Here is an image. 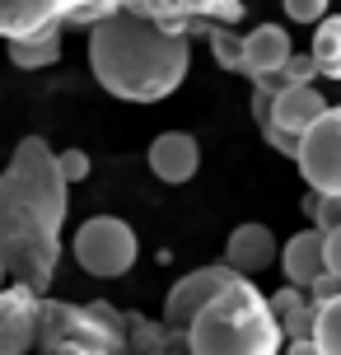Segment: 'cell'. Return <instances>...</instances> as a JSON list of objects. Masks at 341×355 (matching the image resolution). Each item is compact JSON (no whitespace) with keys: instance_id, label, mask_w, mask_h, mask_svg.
<instances>
[{"instance_id":"6da1fadb","label":"cell","mask_w":341,"mask_h":355,"mask_svg":"<svg viewBox=\"0 0 341 355\" xmlns=\"http://www.w3.org/2000/svg\"><path fill=\"white\" fill-rule=\"evenodd\" d=\"M71 211V182L56 168L42 136H24L0 173V266L15 285L47 295L61 262V225Z\"/></svg>"},{"instance_id":"7a4b0ae2","label":"cell","mask_w":341,"mask_h":355,"mask_svg":"<svg viewBox=\"0 0 341 355\" xmlns=\"http://www.w3.org/2000/svg\"><path fill=\"white\" fill-rule=\"evenodd\" d=\"M192 66V42L182 28L117 10L89 28V71L122 103H159L178 94Z\"/></svg>"},{"instance_id":"3957f363","label":"cell","mask_w":341,"mask_h":355,"mask_svg":"<svg viewBox=\"0 0 341 355\" xmlns=\"http://www.w3.org/2000/svg\"><path fill=\"white\" fill-rule=\"evenodd\" d=\"M187 355H281L286 332L271 313L267 295L252 281H234L187 322Z\"/></svg>"},{"instance_id":"277c9868","label":"cell","mask_w":341,"mask_h":355,"mask_svg":"<svg viewBox=\"0 0 341 355\" xmlns=\"http://www.w3.org/2000/svg\"><path fill=\"white\" fill-rule=\"evenodd\" d=\"M56 346H98L108 355H126V313L112 304H61L42 295L33 351L52 355Z\"/></svg>"},{"instance_id":"5b68a950","label":"cell","mask_w":341,"mask_h":355,"mask_svg":"<svg viewBox=\"0 0 341 355\" xmlns=\"http://www.w3.org/2000/svg\"><path fill=\"white\" fill-rule=\"evenodd\" d=\"M71 252H75V262H80V271H89L98 281H117V276H126L136 266L141 243H136V230L126 220H117V215H94V220H85L75 230Z\"/></svg>"},{"instance_id":"8992f818","label":"cell","mask_w":341,"mask_h":355,"mask_svg":"<svg viewBox=\"0 0 341 355\" xmlns=\"http://www.w3.org/2000/svg\"><path fill=\"white\" fill-rule=\"evenodd\" d=\"M295 164H299V173H304L308 192L341 196V103H332L323 117L299 136Z\"/></svg>"},{"instance_id":"52a82bcc","label":"cell","mask_w":341,"mask_h":355,"mask_svg":"<svg viewBox=\"0 0 341 355\" xmlns=\"http://www.w3.org/2000/svg\"><path fill=\"white\" fill-rule=\"evenodd\" d=\"M234 281H243L238 271H229L225 262H216V266H197V271H187L173 290H168V300H164V327L168 332H187V322L197 318L206 304L216 300L220 290H229Z\"/></svg>"},{"instance_id":"ba28073f","label":"cell","mask_w":341,"mask_h":355,"mask_svg":"<svg viewBox=\"0 0 341 355\" xmlns=\"http://www.w3.org/2000/svg\"><path fill=\"white\" fill-rule=\"evenodd\" d=\"M122 10L187 33V24H238L243 0H122Z\"/></svg>"},{"instance_id":"9c48e42d","label":"cell","mask_w":341,"mask_h":355,"mask_svg":"<svg viewBox=\"0 0 341 355\" xmlns=\"http://www.w3.org/2000/svg\"><path fill=\"white\" fill-rule=\"evenodd\" d=\"M37 309L42 295L28 285L0 290V355H28L37 346Z\"/></svg>"},{"instance_id":"30bf717a","label":"cell","mask_w":341,"mask_h":355,"mask_svg":"<svg viewBox=\"0 0 341 355\" xmlns=\"http://www.w3.org/2000/svg\"><path fill=\"white\" fill-rule=\"evenodd\" d=\"M327 107H332V103H327L313 85H286L281 94H267V107H262V112H267L271 126H281L286 136H295V141H299L308 126L327 112Z\"/></svg>"},{"instance_id":"8fae6325","label":"cell","mask_w":341,"mask_h":355,"mask_svg":"<svg viewBox=\"0 0 341 355\" xmlns=\"http://www.w3.org/2000/svg\"><path fill=\"white\" fill-rule=\"evenodd\" d=\"M201 168V145L197 136H187V131H164L150 141V173L168 182V187H182V182H192Z\"/></svg>"},{"instance_id":"7c38bea8","label":"cell","mask_w":341,"mask_h":355,"mask_svg":"<svg viewBox=\"0 0 341 355\" xmlns=\"http://www.w3.org/2000/svg\"><path fill=\"white\" fill-rule=\"evenodd\" d=\"M225 266L238 271L243 281H252L257 271L276 266V234L267 225H238V230L225 239Z\"/></svg>"},{"instance_id":"4fadbf2b","label":"cell","mask_w":341,"mask_h":355,"mask_svg":"<svg viewBox=\"0 0 341 355\" xmlns=\"http://www.w3.org/2000/svg\"><path fill=\"white\" fill-rule=\"evenodd\" d=\"M290 56H295V47H290V33L281 24H257L252 33H243V75L252 85L276 75Z\"/></svg>"},{"instance_id":"5bb4252c","label":"cell","mask_w":341,"mask_h":355,"mask_svg":"<svg viewBox=\"0 0 341 355\" xmlns=\"http://www.w3.org/2000/svg\"><path fill=\"white\" fill-rule=\"evenodd\" d=\"M61 24V0H0V37L19 42Z\"/></svg>"},{"instance_id":"9a60e30c","label":"cell","mask_w":341,"mask_h":355,"mask_svg":"<svg viewBox=\"0 0 341 355\" xmlns=\"http://www.w3.org/2000/svg\"><path fill=\"white\" fill-rule=\"evenodd\" d=\"M276 262H281L290 285L308 290V285L323 276V230H299L295 239H286V248H281Z\"/></svg>"},{"instance_id":"2e32d148","label":"cell","mask_w":341,"mask_h":355,"mask_svg":"<svg viewBox=\"0 0 341 355\" xmlns=\"http://www.w3.org/2000/svg\"><path fill=\"white\" fill-rule=\"evenodd\" d=\"M10 61H15L19 71H47L61 61V24L56 28H42L33 37H19L10 42Z\"/></svg>"},{"instance_id":"e0dca14e","label":"cell","mask_w":341,"mask_h":355,"mask_svg":"<svg viewBox=\"0 0 341 355\" xmlns=\"http://www.w3.org/2000/svg\"><path fill=\"white\" fill-rule=\"evenodd\" d=\"M313 66L327 80H341V15H327L313 24Z\"/></svg>"},{"instance_id":"ac0fdd59","label":"cell","mask_w":341,"mask_h":355,"mask_svg":"<svg viewBox=\"0 0 341 355\" xmlns=\"http://www.w3.org/2000/svg\"><path fill=\"white\" fill-rule=\"evenodd\" d=\"M173 341H182L178 332H168L164 322H150L141 313H126V351L131 355H159L173 351Z\"/></svg>"},{"instance_id":"d6986e66","label":"cell","mask_w":341,"mask_h":355,"mask_svg":"<svg viewBox=\"0 0 341 355\" xmlns=\"http://www.w3.org/2000/svg\"><path fill=\"white\" fill-rule=\"evenodd\" d=\"M206 37H211V56L220 61V71L243 75V37L229 24H206Z\"/></svg>"},{"instance_id":"ffe728a7","label":"cell","mask_w":341,"mask_h":355,"mask_svg":"<svg viewBox=\"0 0 341 355\" xmlns=\"http://www.w3.org/2000/svg\"><path fill=\"white\" fill-rule=\"evenodd\" d=\"M313 346H318V355H341V295H332L327 304H318Z\"/></svg>"},{"instance_id":"44dd1931","label":"cell","mask_w":341,"mask_h":355,"mask_svg":"<svg viewBox=\"0 0 341 355\" xmlns=\"http://www.w3.org/2000/svg\"><path fill=\"white\" fill-rule=\"evenodd\" d=\"M304 215L313 220V230H341V196H318V192H308L304 196Z\"/></svg>"},{"instance_id":"7402d4cb","label":"cell","mask_w":341,"mask_h":355,"mask_svg":"<svg viewBox=\"0 0 341 355\" xmlns=\"http://www.w3.org/2000/svg\"><path fill=\"white\" fill-rule=\"evenodd\" d=\"M313 327H318V304L313 300H304L299 309H290L286 318H281L286 341H313Z\"/></svg>"},{"instance_id":"603a6c76","label":"cell","mask_w":341,"mask_h":355,"mask_svg":"<svg viewBox=\"0 0 341 355\" xmlns=\"http://www.w3.org/2000/svg\"><path fill=\"white\" fill-rule=\"evenodd\" d=\"M56 168H61V178H66V182H85V178H89V155H85V150H61V155H56Z\"/></svg>"},{"instance_id":"cb8c5ba5","label":"cell","mask_w":341,"mask_h":355,"mask_svg":"<svg viewBox=\"0 0 341 355\" xmlns=\"http://www.w3.org/2000/svg\"><path fill=\"white\" fill-rule=\"evenodd\" d=\"M313 75H318V66H313L308 52H295L286 66H281V80H286V85H313Z\"/></svg>"},{"instance_id":"d4e9b609","label":"cell","mask_w":341,"mask_h":355,"mask_svg":"<svg viewBox=\"0 0 341 355\" xmlns=\"http://www.w3.org/2000/svg\"><path fill=\"white\" fill-rule=\"evenodd\" d=\"M286 19L290 24H318V19H327V0H286Z\"/></svg>"},{"instance_id":"484cf974","label":"cell","mask_w":341,"mask_h":355,"mask_svg":"<svg viewBox=\"0 0 341 355\" xmlns=\"http://www.w3.org/2000/svg\"><path fill=\"white\" fill-rule=\"evenodd\" d=\"M304 300H308V290H299V285H281L276 295H267V304H271V313H276V322L286 318L290 309H299Z\"/></svg>"},{"instance_id":"4316f807","label":"cell","mask_w":341,"mask_h":355,"mask_svg":"<svg viewBox=\"0 0 341 355\" xmlns=\"http://www.w3.org/2000/svg\"><path fill=\"white\" fill-rule=\"evenodd\" d=\"M323 271L341 281V230L323 234Z\"/></svg>"},{"instance_id":"83f0119b","label":"cell","mask_w":341,"mask_h":355,"mask_svg":"<svg viewBox=\"0 0 341 355\" xmlns=\"http://www.w3.org/2000/svg\"><path fill=\"white\" fill-rule=\"evenodd\" d=\"M332 295H341V281H337V276H327V271L308 285V300H313V304H327Z\"/></svg>"},{"instance_id":"f1b7e54d","label":"cell","mask_w":341,"mask_h":355,"mask_svg":"<svg viewBox=\"0 0 341 355\" xmlns=\"http://www.w3.org/2000/svg\"><path fill=\"white\" fill-rule=\"evenodd\" d=\"M281 355H318V346H313V341H286Z\"/></svg>"},{"instance_id":"f546056e","label":"cell","mask_w":341,"mask_h":355,"mask_svg":"<svg viewBox=\"0 0 341 355\" xmlns=\"http://www.w3.org/2000/svg\"><path fill=\"white\" fill-rule=\"evenodd\" d=\"M52 355H108V351H98V346H56Z\"/></svg>"},{"instance_id":"4dcf8cb0","label":"cell","mask_w":341,"mask_h":355,"mask_svg":"<svg viewBox=\"0 0 341 355\" xmlns=\"http://www.w3.org/2000/svg\"><path fill=\"white\" fill-rule=\"evenodd\" d=\"M159 355H182V351H159Z\"/></svg>"},{"instance_id":"1f68e13d","label":"cell","mask_w":341,"mask_h":355,"mask_svg":"<svg viewBox=\"0 0 341 355\" xmlns=\"http://www.w3.org/2000/svg\"><path fill=\"white\" fill-rule=\"evenodd\" d=\"M0 281H5V266H0Z\"/></svg>"}]
</instances>
